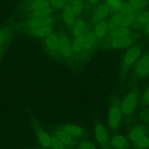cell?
<instances>
[{
  "label": "cell",
  "mask_w": 149,
  "mask_h": 149,
  "mask_svg": "<svg viewBox=\"0 0 149 149\" xmlns=\"http://www.w3.org/2000/svg\"><path fill=\"white\" fill-rule=\"evenodd\" d=\"M45 43L48 48L53 51L59 50V37L54 33H52L45 38Z\"/></svg>",
  "instance_id": "ac0fdd59"
},
{
  "label": "cell",
  "mask_w": 149,
  "mask_h": 149,
  "mask_svg": "<svg viewBox=\"0 0 149 149\" xmlns=\"http://www.w3.org/2000/svg\"><path fill=\"white\" fill-rule=\"evenodd\" d=\"M140 117L146 123H149V109H146L140 113Z\"/></svg>",
  "instance_id": "74e56055"
},
{
  "label": "cell",
  "mask_w": 149,
  "mask_h": 149,
  "mask_svg": "<svg viewBox=\"0 0 149 149\" xmlns=\"http://www.w3.org/2000/svg\"><path fill=\"white\" fill-rule=\"evenodd\" d=\"M110 32L111 33L109 36V41L131 34V31L129 28L121 26L118 27Z\"/></svg>",
  "instance_id": "7402d4cb"
},
{
  "label": "cell",
  "mask_w": 149,
  "mask_h": 149,
  "mask_svg": "<svg viewBox=\"0 0 149 149\" xmlns=\"http://www.w3.org/2000/svg\"><path fill=\"white\" fill-rule=\"evenodd\" d=\"M49 0H33L30 4L32 10L49 6Z\"/></svg>",
  "instance_id": "83f0119b"
},
{
  "label": "cell",
  "mask_w": 149,
  "mask_h": 149,
  "mask_svg": "<svg viewBox=\"0 0 149 149\" xmlns=\"http://www.w3.org/2000/svg\"><path fill=\"white\" fill-rule=\"evenodd\" d=\"M122 112L120 107V101L117 95H113L111 98L110 105L108 112L107 122L109 127L113 130H117L120 126Z\"/></svg>",
  "instance_id": "7a4b0ae2"
},
{
  "label": "cell",
  "mask_w": 149,
  "mask_h": 149,
  "mask_svg": "<svg viewBox=\"0 0 149 149\" xmlns=\"http://www.w3.org/2000/svg\"><path fill=\"white\" fill-rule=\"evenodd\" d=\"M50 6L56 9H63L66 5V0H49Z\"/></svg>",
  "instance_id": "836d02e7"
},
{
  "label": "cell",
  "mask_w": 149,
  "mask_h": 149,
  "mask_svg": "<svg viewBox=\"0 0 149 149\" xmlns=\"http://www.w3.org/2000/svg\"><path fill=\"white\" fill-rule=\"evenodd\" d=\"M52 12V8L49 6L32 10L31 16L33 17H43L51 16Z\"/></svg>",
  "instance_id": "d4e9b609"
},
{
  "label": "cell",
  "mask_w": 149,
  "mask_h": 149,
  "mask_svg": "<svg viewBox=\"0 0 149 149\" xmlns=\"http://www.w3.org/2000/svg\"><path fill=\"white\" fill-rule=\"evenodd\" d=\"M105 3L108 5L110 11L117 12L122 5L123 1L122 0H106Z\"/></svg>",
  "instance_id": "4dcf8cb0"
},
{
  "label": "cell",
  "mask_w": 149,
  "mask_h": 149,
  "mask_svg": "<svg viewBox=\"0 0 149 149\" xmlns=\"http://www.w3.org/2000/svg\"><path fill=\"white\" fill-rule=\"evenodd\" d=\"M94 137L98 143L104 149H107L108 145L109 144V136L106 127L101 123H97L95 125L94 128Z\"/></svg>",
  "instance_id": "5b68a950"
},
{
  "label": "cell",
  "mask_w": 149,
  "mask_h": 149,
  "mask_svg": "<svg viewBox=\"0 0 149 149\" xmlns=\"http://www.w3.org/2000/svg\"><path fill=\"white\" fill-rule=\"evenodd\" d=\"M79 149H98V148L92 141L88 140H83L79 143Z\"/></svg>",
  "instance_id": "e575fe53"
},
{
  "label": "cell",
  "mask_w": 149,
  "mask_h": 149,
  "mask_svg": "<svg viewBox=\"0 0 149 149\" xmlns=\"http://www.w3.org/2000/svg\"><path fill=\"white\" fill-rule=\"evenodd\" d=\"M141 102L146 105H149V85L146 87L143 92L141 96Z\"/></svg>",
  "instance_id": "d590c367"
},
{
  "label": "cell",
  "mask_w": 149,
  "mask_h": 149,
  "mask_svg": "<svg viewBox=\"0 0 149 149\" xmlns=\"http://www.w3.org/2000/svg\"><path fill=\"white\" fill-rule=\"evenodd\" d=\"M135 37H136L134 35L132 36L130 34L127 36L110 40L108 44V47L109 48L115 49L128 48L131 46L135 41Z\"/></svg>",
  "instance_id": "8992f818"
},
{
  "label": "cell",
  "mask_w": 149,
  "mask_h": 149,
  "mask_svg": "<svg viewBox=\"0 0 149 149\" xmlns=\"http://www.w3.org/2000/svg\"><path fill=\"white\" fill-rule=\"evenodd\" d=\"M70 5L75 15H79L83 9L84 2L83 0H73Z\"/></svg>",
  "instance_id": "1f68e13d"
},
{
  "label": "cell",
  "mask_w": 149,
  "mask_h": 149,
  "mask_svg": "<svg viewBox=\"0 0 149 149\" xmlns=\"http://www.w3.org/2000/svg\"><path fill=\"white\" fill-rule=\"evenodd\" d=\"M59 37V51L61 54L66 58H70L73 55L72 42L69 38L65 34H61Z\"/></svg>",
  "instance_id": "ba28073f"
},
{
  "label": "cell",
  "mask_w": 149,
  "mask_h": 149,
  "mask_svg": "<svg viewBox=\"0 0 149 149\" xmlns=\"http://www.w3.org/2000/svg\"><path fill=\"white\" fill-rule=\"evenodd\" d=\"M31 34L36 38H46L52 33H53V28L52 26H44L38 27L35 29H30Z\"/></svg>",
  "instance_id": "2e32d148"
},
{
  "label": "cell",
  "mask_w": 149,
  "mask_h": 149,
  "mask_svg": "<svg viewBox=\"0 0 149 149\" xmlns=\"http://www.w3.org/2000/svg\"><path fill=\"white\" fill-rule=\"evenodd\" d=\"M141 55V49L139 46H133L126 50L122 58L119 67L118 77L120 82L125 80L129 72Z\"/></svg>",
  "instance_id": "6da1fadb"
},
{
  "label": "cell",
  "mask_w": 149,
  "mask_h": 149,
  "mask_svg": "<svg viewBox=\"0 0 149 149\" xmlns=\"http://www.w3.org/2000/svg\"><path fill=\"white\" fill-rule=\"evenodd\" d=\"M109 12L110 10L106 3H102L99 5L93 13L91 22L93 23L96 24L104 20L108 16Z\"/></svg>",
  "instance_id": "9c48e42d"
},
{
  "label": "cell",
  "mask_w": 149,
  "mask_h": 149,
  "mask_svg": "<svg viewBox=\"0 0 149 149\" xmlns=\"http://www.w3.org/2000/svg\"><path fill=\"white\" fill-rule=\"evenodd\" d=\"M86 33V32H85ZM84 36V49L86 50H90L94 47L97 40V38L92 31H87Z\"/></svg>",
  "instance_id": "603a6c76"
},
{
  "label": "cell",
  "mask_w": 149,
  "mask_h": 149,
  "mask_svg": "<svg viewBox=\"0 0 149 149\" xmlns=\"http://www.w3.org/2000/svg\"><path fill=\"white\" fill-rule=\"evenodd\" d=\"M33 149H45V148H34Z\"/></svg>",
  "instance_id": "60d3db41"
},
{
  "label": "cell",
  "mask_w": 149,
  "mask_h": 149,
  "mask_svg": "<svg viewBox=\"0 0 149 149\" xmlns=\"http://www.w3.org/2000/svg\"><path fill=\"white\" fill-rule=\"evenodd\" d=\"M109 144L113 149H128L129 147L127 138L121 134L113 136L110 139Z\"/></svg>",
  "instance_id": "8fae6325"
},
{
  "label": "cell",
  "mask_w": 149,
  "mask_h": 149,
  "mask_svg": "<svg viewBox=\"0 0 149 149\" xmlns=\"http://www.w3.org/2000/svg\"><path fill=\"white\" fill-rule=\"evenodd\" d=\"M127 2L138 12L144 9L148 3L147 0H127Z\"/></svg>",
  "instance_id": "f1b7e54d"
},
{
  "label": "cell",
  "mask_w": 149,
  "mask_h": 149,
  "mask_svg": "<svg viewBox=\"0 0 149 149\" xmlns=\"http://www.w3.org/2000/svg\"><path fill=\"white\" fill-rule=\"evenodd\" d=\"M140 92L138 87H134L129 90L120 101L122 114L129 116L135 111L140 100Z\"/></svg>",
  "instance_id": "3957f363"
},
{
  "label": "cell",
  "mask_w": 149,
  "mask_h": 149,
  "mask_svg": "<svg viewBox=\"0 0 149 149\" xmlns=\"http://www.w3.org/2000/svg\"><path fill=\"white\" fill-rule=\"evenodd\" d=\"M55 136L68 148H73L77 144V139L62 129H57L55 132Z\"/></svg>",
  "instance_id": "30bf717a"
},
{
  "label": "cell",
  "mask_w": 149,
  "mask_h": 149,
  "mask_svg": "<svg viewBox=\"0 0 149 149\" xmlns=\"http://www.w3.org/2000/svg\"><path fill=\"white\" fill-rule=\"evenodd\" d=\"M148 3H149V0H148Z\"/></svg>",
  "instance_id": "b9f144b4"
},
{
  "label": "cell",
  "mask_w": 149,
  "mask_h": 149,
  "mask_svg": "<svg viewBox=\"0 0 149 149\" xmlns=\"http://www.w3.org/2000/svg\"><path fill=\"white\" fill-rule=\"evenodd\" d=\"M86 24L84 20L81 18H78L75 20L72 26V33L74 37L83 36L86 32Z\"/></svg>",
  "instance_id": "e0dca14e"
},
{
  "label": "cell",
  "mask_w": 149,
  "mask_h": 149,
  "mask_svg": "<svg viewBox=\"0 0 149 149\" xmlns=\"http://www.w3.org/2000/svg\"><path fill=\"white\" fill-rule=\"evenodd\" d=\"M123 17L124 16L119 12H117L113 14L108 22V31H111L119 27Z\"/></svg>",
  "instance_id": "44dd1931"
},
{
  "label": "cell",
  "mask_w": 149,
  "mask_h": 149,
  "mask_svg": "<svg viewBox=\"0 0 149 149\" xmlns=\"http://www.w3.org/2000/svg\"><path fill=\"white\" fill-rule=\"evenodd\" d=\"M138 12L124 16L120 26L129 28V27L133 26L136 21L137 14Z\"/></svg>",
  "instance_id": "484cf974"
},
{
  "label": "cell",
  "mask_w": 149,
  "mask_h": 149,
  "mask_svg": "<svg viewBox=\"0 0 149 149\" xmlns=\"http://www.w3.org/2000/svg\"><path fill=\"white\" fill-rule=\"evenodd\" d=\"M144 32L145 34L147 36H149V22L147 23L144 27Z\"/></svg>",
  "instance_id": "f35d334b"
},
{
  "label": "cell",
  "mask_w": 149,
  "mask_h": 149,
  "mask_svg": "<svg viewBox=\"0 0 149 149\" xmlns=\"http://www.w3.org/2000/svg\"><path fill=\"white\" fill-rule=\"evenodd\" d=\"M84 36H81L77 37H75L72 42L73 52L77 53L80 52L84 49Z\"/></svg>",
  "instance_id": "cb8c5ba5"
},
{
  "label": "cell",
  "mask_w": 149,
  "mask_h": 149,
  "mask_svg": "<svg viewBox=\"0 0 149 149\" xmlns=\"http://www.w3.org/2000/svg\"><path fill=\"white\" fill-rule=\"evenodd\" d=\"M120 13H122L123 16H126L127 15L137 13L138 12L137 10H136L133 6H132L129 3L126 2H123L122 5H121L119 11Z\"/></svg>",
  "instance_id": "f546056e"
},
{
  "label": "cell",
  "mask_w": 149,
  "mask_h": 149,
  "mask_svg": "<svg viewBox=\"0 0 149 149\" xmlns=\"http://www.w3.org/2000/svg\"><path fill=\"white\" fill-rule=\"evenodd\" d=\"M8 39V34L6 31L0 30V47H2Z\"/></svg>",
  "instance_id": "8d00e7d4"
},
{
  "label": "cell",
  "mask_w": 149,
  "mask_h": 149,
  "mask_svg": "<svg viewBox=\"0 0 149 149\" xmlns=\"http://www.w3.org/2000/svg\"><path fill=\"white\" fill-rule=\"evenodd\" d=\"M62 19L66 25L72 27L76 20V15L73 12L71 5H66L62 13Z\"/></svg>",
  "instance_id": "9a60e30c"
},
{
  "label": "cell",
  "mask_w": 149,
  "mask_h": 149,
  "mask_svg": "<svg viewBox=\"0 0 149 149\" xmlns=\"http://www.w3.org/2000/svg\"><path fill=\"white\" fill-rule=\"evenodd\" d=\"M61 129L76 138L83 137L85 134L84 129L81 126L73 123L64 124Z\"/></svg>",
  "instance_id": "5bb4252c"
},
{
  "label": "cell",
  "mask_w": 149,
  "mask_h": 149,
  "mask_svg": "<svg viewBox=\"0 0 149 149\" xmlns=\"http://www.w3.org/2000/svg\"><path fill=\"white\" fill-rule=\"evenodd\" d=\"M108 31V22L105 20L96 23L93 31L97 38H102L106 35Z\"/></svg>",
  "instance_id": "ffe728a7"
},
{
  "label": "cell",
  "mask_w": 149,
  "mask_h": 149,
  "mask_svg": "<svg viewBox=\"0 0 149 149\" xmlns=\"http://www.w3.org/2000/svg\"><path fill=\"white\" fill-rule=\"evenodd\" d=\"M146 134H147V128L142 125H136L130 129L128 137L129 140L134 143Z\"/></svg>",
  "instance_id": "4fadbf2b"
},
{
  "label": "cell",
  "mask_w": 149,
  "mask_h": 149,
  "mask_svg": "<svg viewBox=\"0 0 149 149\" xmlns=\"http://www.w3.org/2000/svg\"><path fill=\"white\" fill-rule=\"evenodd\" d=\"M51 147L52 149H69V148L62 143L55 135L52 136Z\"/></svg>",
  "instance_id": "d6a6232c"
},
{
  "label": "cell",
  "mask_w": 149,
  "mask_h": 149,
  "mask_svg": "<svg viewBox=\"0 0 149 149\" xmlns=\"http://www.w3.org/2000/svg\"><path fill=\"white\" fill-rule=\"evenodd\" d=\"M134 149H148L149 148V136L146 134L133 143Z\"/></svg>",
  "instance_id": "4316f807"
},
{
  "label": "cell",
  "mask_w": 149,
  "mask_h": 149,
  "mask_svg": "<svg viewBox=\"0 0 149 149\" xmlns=\"http://www.w3.org/2000/svg\"><path fill=\"white\" fill-rule=\"evenodd\" d=\"M132 77L136 80L143 79L149 76V52L140 56L133 66Z\"/></svg>",
  "instance_id": "277c9868"
},
{
  "label": "cell",
  "mask_w": 149,
  "mask_h": 149,
  "mask_svg": "<svg viewBox=\"0 0 149 149\" xmlns=\"http://www.w3.org/2000/svg\"><path fill=\"white\" fill-rule=\"evenodd\" d=\"M34 129L36 137L40 145L47 148L51 147L52 136L37 124L34 125Z\"/></svg>",
  "instance_id": "52a82bcc"
},
{
  "label": "cell",
  "mask_w": 149,
  "mask_h": 149,
  "mask_svg": "<svg viewBox=\"0 0 149 149\" xmlns=\"http://www.w3.org/2000/svg\"><path fill=\"white\" fill-rule=\"evenodd\" d=\"M149 22V10H142L137 14L136 21L133 25L136 28L144 27Z\"/></svg>",
  "instance_id": "d6986e66"
},
{
  "label": "cell",
  "mask_w": 149,
  "mask_h": 149,
  "mask_svg": "<svg viewBox=\"0 0 149 149\" xmlns=\"http://www.w3.org/2000/svg\"><path fill=\"white\" fill-rule=\"evenodd\" d=\"M54 18L51 16L43 17H32L29 20L27 24L30 29H33L41 26H52L54 23Z\"/></svg>",
  "instance_id": "7c38bea8"
},
{
  "label": "cell",
  "mask_w": 149,
  "mask_h": 149,
  "mask_svg": "<svg viewBox=\"0 0 149 149\" xmlns=\"http://www.w3.org/2000/svg\"><path fill=\"white\" fill-rule=\"evenodd\" d=\"M101 1V0H87V2H88L89 4L91 5H95L98 4Z\"/></svg>",
  "instance_id": "ab89813d"
}]
</instances>
